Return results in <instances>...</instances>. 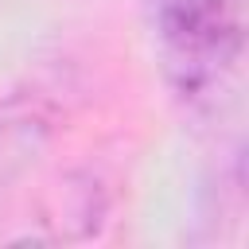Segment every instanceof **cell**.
Masks as SVG:
<instances>
[{
	"mask_svg": "<svg viewBox=\"0 0 249 249\" xmlns=\"http://www.w3.org/2000/svg\"><path fill=\"white\" fill-rule=\"evenodd\" d=\"M156 43L187 97L214 89L241 54V0H156Z\"/></svg>",
	"mask_w": 249,
	"mask_h": 249,
	"instance_id": "cell-1",
	"label": "cell"
}]
</instances>
